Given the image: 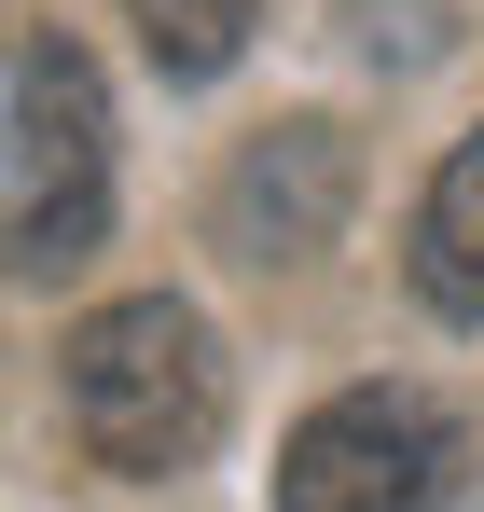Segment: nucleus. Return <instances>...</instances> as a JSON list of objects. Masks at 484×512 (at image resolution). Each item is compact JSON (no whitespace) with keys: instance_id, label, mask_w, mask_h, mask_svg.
Here are the masks:
<instances>
[{"instance_id":"1","label":"nucleus","mask_w":484,"mask_h":512,"mask_svg":"<svg viewBox=\"0 0 484 512\" xmlns=\"http://www.w3.org/2000/svg\"><path fill=\"white\" fill-rule=\"evenodd\" d=\"M56 388H70V429L97 471H125V485H166V471H194L208 443H222V346L208 319L180 305V291H125V305H97L70 319L56 346Z\"/></svg>"},{"instance_id":"2","label":"nucleus","mask_w":484,"mask_h":512,"mask_svg":"<svg viewBox=\"0 0 484 512\" xmlns=\"http://www.w3.org/2000/svg\"><path fill=\"white\" fill-rule=\"evenodd\" d=\"M97 236H111V84L83 42L28 28L0 70V263L56 291L97 263Z\"/></svg>"},{"instance_id":"3","label":"nucleus","mask_w":484,"mask_h":512,"mask_svg":"<svg viewBox=\"0 0 484 512\" xmlns=\"http://www.w3.org/2000/svg\"><path fill=\"white\" fill-rule=\"evenodd\" d=\"M457 485V416L429 388H332L277 443V512H429Z\"/></svg>"},{"instance_id":"4","label":"nucleus","mask_w":484,"mask_h":512,"mask_svg":"<svg viewBox=\"0 0 484 512\" xmlns=\"http://www.w3.org/2000/svg\"><path fill=\"white\" fill-rule=\"evenodd\" d=\"M346 208H360V139L332 125V111H291V125H249L222 180H208V236L236 263H319L346 236Z\"/></svg>"},{"instance_id":"5","label":"nucleus","mask_w":484,"mask_h":512,"mask_svg":"<svg viewBox=\"0 0 484 512\" xmlns=\"http://www.w3.org/2000/svg\"><path fill=\"white\" fill-rule=\"evenodd\" d=\"M402 277H415V305H429V319H457V333L484 319V125L429 167L415 236H402Z\"/></svg>"},{"instance_id":"6","label":"nucleus","mask_w":484,"mask_h":512,"mask_svg":"<svg viewBox=\"0 0 484 512\" xmlns=\"http://www.w3.org/2000/svg\"><path fill=\"white\" fill-rule=\"evenodd\" d=\"M125 28H139V56L166 84H222L249 56V28H263V0H125Z\"/></svg>"},{"instance_id":"7","label":"nucleus","mask_w":484,"mask_h":512,"mask_svg":"<svg viewBox=\"0 0 484 512\" xmlns=\"http://www.w3.org/2000/svg\"><path fill=\"white\" fill-rule=\"evenodd\" d=\"M360 42L374 56H443V14L429 0H360Z\"/></svg>"}]
</instances>
